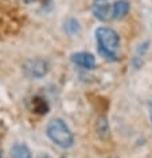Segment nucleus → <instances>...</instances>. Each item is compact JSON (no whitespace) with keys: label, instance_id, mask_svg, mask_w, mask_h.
<instances>
[{"label":"nucleus","instance_id":"nucleus-3","mask_svg":"<svg viewBox=\"0 0 152 158\" xmlns=\"http://www.w3.org/2000/svg\"><path fill=\"white\" fill-rule=\"evenodd\" d=\"M50 70V64L43 58H30L26 59L22 64V71L30 79L45 78Z\"/></svg>","mask_w":152,"mask_h":158},{"label":"nucleus","instance_id":"nucleus-8","mask_svg":"<svg viewBox=\"0 0 152 158\" xmlns=\"http://www.w3.org/2000/svg\"><path fill=\"white\" fill-rule=\"evenodd\" d=\"M81 27H79V22L74 18H69L65 22V32L69 35H75L79 32Z\"/></svg>","mask_w":152,"mask_h":158},{"label":"nucleus","instance_id":"nucleus-4","mask_svg":"<svg viewBox=\"0 0 152 158\" xmlns=\"http://www.w3.org/2000/svg\"><path fill=\"white\" fill-rule=\"evenodd\" d=\"M92 14L97 20L106 22L109 18H112V4L108 0H93Z\"/></svg>","mask_w":152,"mask_h":158},{"label":"nucleus","instance_id":"nucleus-5","mask_svg":"<svg viewBox=\"0 0 152 158\" xmlns=\"http://www.w3.org/2000/svg\"><path fill=\"white\" fill-rule=\"evenodd\" d=\"M71 62L77 67L83 70H93L96 67V58L93 54L86 52V51H79V52L71 54Z\"/></svg>","mask_w":152,"mask_h":158},{"label":"nucleus","instance_id":"nucleus-12","mask_svg":"<svg viewBox=\"0 0 152 158\" xmlns=\"http://www.w3.org/2000/svg\"><path fill=\"white\" fill-rule=\"evenodd\" d=\"M0 158H3V152L2 150H0Z\"/></svg>","mask_w":152,"mask_h":158},{"label":"nucleus","instance_id":"nucleus-13","mask_svg":"<svg viewBox=\"0 0 152 158\" xmlns=\"http://www.w3.org/2000/svg\"><path fill=\"white\" fill-rule=\"evenodd\" d=\"M151 123H152V113H151Z\"/></svg>","mask_w":152,"mask_h":158},{"label":"nucleus","instance_id":"nucleus-2","mask_svg":"<svg viewBox=\"0 0 152 158\" xmlns=\"http://www.w3.org/2000/svg\"><path fill=\"white\" fill-rule=\"evenodd\" d=\"M46 135L54 145H57L58 148H61L63 150L71 149L75 143L74 133L71 131L70 126L62 118H58V117H55L47 122Z\"/></svg>","mask_w":152,"mask_h":158},{"label":"nucleus","instance_id":"nucleus-1","mask_svg":"<svg viewBox=\"0 0 152 158\" xmlns=\"http://www.w3.org/2000/svg\"><path fill=\"white\" fill-rule=\"evenodd\" d=\"M98 54L108 62H117L120 48V36L117 31L110 27H98L94 31Z\"/></svg>","mask_w":152,"mask_h":158},{"label":"nucleus","instance_id":"nucleus-9","mask_svg":"<svg viewBox=\"0 0 152 158\" xmlns=\"http://www.w3.org/2000/svg\"><path fill=\"white\" fill-rule=\"evenodd\" d=\"M108 122H106V119L105 118H101L100 121H97V131L100 133V134H105V133H108Z\"/></svg>","mask_w":152,"mask_h":158},{"label":"nucleus","instance_id":"nucleus-7","mask_svg":"<svg viewBox=\"0 0 152 158\" xmlns=\"http://www.w3.org/2000/svg\"><path fill=\"white\" fill-rule=\"evenodd\" d=\"M10 158H33V153L26 143L15 142L10 150Z\"/></svg>","mask_w":152,"mask_h":158},{"label":"nucleus","instance_id":"nucleus-10","mask_svg":"<svg viewBox=\"0 0 152 158\" xmlns=\"http://www.w3.org/2000/svg\"><path fill=\"white\" fill-rule=\"evenodd\" d=\"M37 158H51V157L47 153H41V154H38L37 156Z\"/></svg>","mask_w":152,"mask_h":158},{"label":"nucleus","instance_id":"nucleus-11","mask_svg":"<svg viewBox=\"0 0 152 158\" xmlns=\"http://www.w3.org/2000/svg\"><path fill=\"white\" fill-rule=\"evenodd\" d=\"M37 2V0H25V3H27V4H31V3Z\"/></svg>","mask_w":152,"mask_h":158},{"label":"nucleus","instance_id":"nucleus-6","mask_svg":"<svg viewBox=\"0 0 152 158\" xmlns=\"http://www.w3.org/2000/svg\"><path fill=\"white\" fill-rule=\"evenodd\" d=\"M131 11V3L128 0H116L112 3V19H124Z\"/></svg>","mask_w":152,"mask_h":158}]
</instances>
